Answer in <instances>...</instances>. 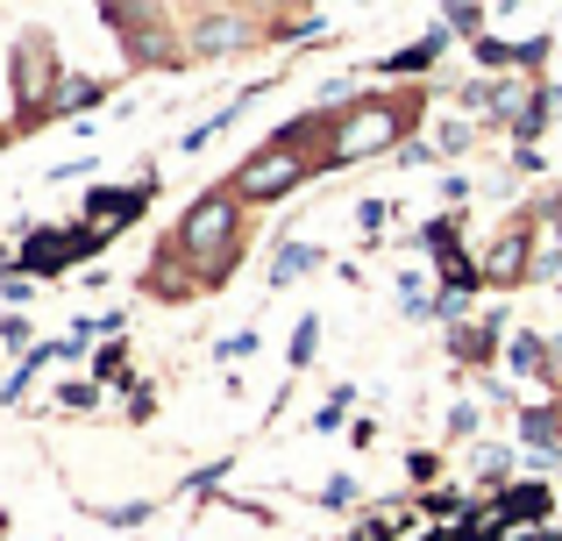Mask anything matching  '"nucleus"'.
<instances>
[{"label":"nucleus","instance_id":"nucleus-15","mask_svg":"<svg viewBox=\"0 0 562 541\" xmlns=\"http://www.w3.org/2000/svg\"><path fill=\"white\" fill-rule=\"evenodd\" d=\"M449 435H477V406H456V414H449Z\"/></svg>","mask_w":562,"mask_h":541},{"label":"nucleus","instance_id":"nucleus-9","mask_svg":"<svg viewBox=\"0 0 562 541\" xmlns=\"http://www.w3.org/2000/svg\"><path fill=\"white\" fill-rule=\"evenodd\" d=\"M93 377H108V385H128V357H122V349H100V357H93Z\"/></svg>","mask_w":562,"mask_h":541},{"label":"nucleus","instance_id":"nucleus-14","mask_svg":"<svg viewBox=\"0 0 562 541\" xmlns=\"http://www.w3.org/2000/svg\"><path fill=\"white\" fill-rule=\"evenodd\" d=\"M0 342H8V349H36V342H29V320H0Z\"/></svg>","mask_w":562,"mask_h":541},{"label":"nucleus","instance_id":"nucleus-6","mask_svg":"<svg viewBox=\"0 0 562 541\" xmlns=\"http://www.w3.org/2000/svg\"><path fill=\"white\" fill-rule=\"evenodd\" d=\"M492 514L506 520V528H520V520H541V514H549V492H541V485H513V492H498V499H492Z\"/></svg>","mask_w":562,"mask_h":541},{"label":"nucleus","instance_id":"nucleus-5","mask_svg":"<svg viewBox=\"0 0 562 541\" xmlns=\"http://www.w3.org/2000/svg\"><path fill=\"white\" fill-rule=\"evenodd\" d=\"M143 207H150V179H136V185H100V193L86 200V228L114 236V228H128Z\"/></svg>","mask_w":562,"mask_h":541},{"label":"nucleus","instance_id":"nucleus-8","mask_svg":"<svg viewBox=\"0 0 562 541\" xmlns=\"http://www.w3.org/2000/svg\"><path fill=\"white\" fill-rule=\"evenodd\" d=\"M506 357H513V371H541V363H549V349H541L535 335H513V349H506Z\"/></svg>","mask_w":562,"mask_h":541},{"label":"nucleus","instance_id":"nucleus-4","mask_svg":"<svg viewBox=\"0 0 562 541\" xmlns=\"http://www.w3.org/2000/svg\"><path fill=\"white\" fill-rule=\"evenodd\" d=\"M14 93H22L29 108H43L50 93H65V86H57V43L43 36V29H29V36L14 43ZM50 108H57V100H50Z\"/></svg>","mask_w":562,"mask_h":541},{"label":"nucleus","instance_id":"nucleus-10","mask_svg":"<svg viewBox=\"0 0 562 541\" xmlns=\"http://www.w3.org/2000/svg\"><path fill=\"white\" fill-rule=\"evenodd\" d=\"M314 349H321V328L300 320V335H292V363H314Z\"/></svg>","mask_w":562,"mask_h":541},{"label":"nucleus","instance_id":"nucleus-1","mask_svg":"<svg viewBox=\"0 0 562 541\" xmlns=\"http://www.w3.org/2000/svg\"><path fill=\"white\" fill-rule=\"evenodd\" d=\"M420 122V93H384V100H357L349 122H335L328 136V165H357V157H378L392 150L406 128Z\"/></svg>","mask_w":562,"mask_h":541},{"label":"nucleus","instance_id":"nucleus-13","mask_svg":"<svg viewBox=\"0 0 562 541\" xmlns=\"http://www.w3.org/2000/svg\"><path fill=\"white\" fill-rule=\"evenodd\" d=\"M506 463H513L506 449H477V471H484V477H506Z\"/></svg>","mask_w":562,"mask_h":541},{"label":"nucleus","instance_id":"nucleus-2","mask_svg":"<svg viewBox=\"0 0 562 541\" xmlns=\"http://www.w3.org/2000/svg\"><path fill=\"white\" fill-rule=\"evenodd\" d=\"M235 228H243V207H235L228 185H221V193H206L200 207L179 222V236H171V243H179L186 264H200V285H214L221 264L235 257Z\"/></svg>","mask_w":562,"mask_h":541},{"label":"nucleus","instance_id":"nucleus-16","mask_svg":"<svg viewBox=\"0 0 562 541\" xmlns=\"http://www.w3.org/2000/svg\"><path fill=\"white\" fill-rule=\"evenodd\" d=\"M555 357H562V335H555Z\"/></svg>","mask_w":562,"mask_h":541},{"label":"nucleus","instance_id":"nucleus-3","mask_svg":"<svg viewBox=\"0 0 562 541\" xmlns=\"http://www.w3.org/2000/svg\"><path fill=\"white\" fill-rule=\"evenodd\" d=\"M100 228H36V236L22 243V257H14V264H22L29 278H50V271H65V264H79V257H100Z\"/></svg>","mask_w":562,"mask_h":541},{"label":"nucleus","instance_id":"nucleus-11","mask_svg":"<svg viewBox=\"0 0 562 541\" xmlns=\"http://www.w3.org/2000/svg\"><path fill=\"white\" fill-rule=\"evenodd\" d=\"M357 477H328V492H321V506H357Z\"/></svg>","mask_w":562,"mask_h":541},{"label":"nucleus","instance_id":"nucleus-7","mask_svg":"<svg viewBox=\"0 0 562 541\" xmlns=\"http://www.w3.org/2000/svg\"><path fill=\"white\" fill-rule=\"evenodd\" d=\"M321 264V257H314V243H285V250H278V285H292V278H306V271H314Z\"/></svg>","mask_w":562,"mask_h":541},{"label":"nucleus","instance_id":"nucleus-12","mask_svg":"<svg viewBox=\"0 0 562 541\" xmlns=\"http://www.w3.org/2000/svg\"><path fill=\"white\" fill-rule=\"evenodd\" d=\"M477 22H484V8H449V14H441V29H463V36H470Z\"/></svg>","mask_w":562,"mask_h":541}]
</instances>
